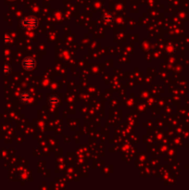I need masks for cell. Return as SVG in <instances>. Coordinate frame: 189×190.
I'll return each mask as SVG.
<instances>
[{"instance_id":"obj_1","label":"cell","mask_w":189,"mask_h":190,"mask_svg":"<svg viewBox=\"0 0 189 190\" xmlns=\"http://www.w3.org/2000/svg\"><path fill=\"white\" fill-rule=\"evenodd\" d=\"M38 19L33 17V16H29L26 18H22L20 21L21 26L23 29H28V30H33L35 28L38 27Z\"/></svg>"},{"instance_id":"obj_2","label":"cell","mask_w":189,"mask_h":190,"mask_svg":"<svg viewBox=\"0 0 189 190\" xmlns=\"http://www.w3.org/2000/svg\"><path fill=\"white\" fill-rule=\"evenodd\" d=\"M36 65V61L32 57H27L22 60V67L26 70H32L34 69Z\"/></svg>"},{"instance_id":"obj_3","label":"cell","mask_w":189,"mask_h":190,"mask_svg":"<svg viewBox=\"0 0 189 190\" xmlns=\"http://www.w3.org/2000/svg\"><path fill=\"white\" fill-rule=\"evenodd\" d=\"M20 100L22 102V103H28L30 102V100L32 99V95L29 93V92H22L20 97H19Z\"/></svg>"},{"instance_id":"obj_4","label":"cell","mask_w":189,"mask_h":190,"mask_svg":"<svg viewBox=\"0 0 189 190\" xmlns=\"http://www.w3.org/2000/svg\"><path fill=\"white\" fill-rule=\"evenodd\" d=\"M102 18H103V21L108 22V23H111V22L114 21V17H113L111 14H108V13L104 14Z\"/></svg>"},{"instance_id":"obj_5","label":"cell","mask_w":189,"mask_h":190,"mask_svg":"<svg viewBox=\"0 0 189 190\" xmlns=\"http://www.w3.org/2000/svg\"><path fill=\"white\" fill-rule=\"evenodd\" d=\"M49 103L52 104V105H56V104L59 103V98H58L57 97H55V96H52V97L49 98Z\"/></svg>"},{"instance_id":"obj_6","label":"cell","mask_w":189,"mask_h":190,"mask_svg":"<svg viewBox=\"0 0 189 190\" xmlns=\"http://www.w3.org/2000/svg\"><path fill=\"white\" fill-rule=\"evenodd\" d=\"M11 71V66L9 65V64H5V66H4V73L5 74H9V72Z\"/></svg>"},{"instance_id":"obj_7","label":"cell","mask_w":189,"mask_h":190,"mask_svg":"<svg viewBox=\"0 0 189 190\" xmlns=\"http://www.w3.org/2000/svg\"><path fill=\"white\" fill-rule=\"evenodd\" d=\"M12 40V37L9 33H6L5 34V43L6 44H9Z\"/></svg>"},{"instance_id":"obj_8","label":"cell","mask_w":189,"mask_h":190,"mask_svg":"<svg viewBox=\"0 0 189 190\" xmlns=\"http://www.w3.org/2000/svg\"><path fill=\"white\" fill-rule=\"evenodd\" d=\"M9 1H13V0H9Z\"/></svg>"}]
</instances>
